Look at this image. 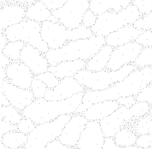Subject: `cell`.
Returning a JSON list of instances; mask_svg holds the SVG:
<instances>
[{
    "mask_svg": "<svg viewBox=\"0 0 152 149\" xmlns=\"http://www.w3.org/2000/svg\"><path fill=\"white\" fill-rule=\"evenodd\" d=\"M152 67L146 66L135 69L124 78L103 90H85L82 103L74 114H82L93 103L103 100H116L121 97L135 96L141 89L151 84Z\"/></svg>",
    "mask_w": 152,
    "mask_h": 149,
    "instance_id": "1",
    "label": "cell"
},
{
    "mask_svg": "<svg viewBox=\"0 0 152 149\" xmlns=\"http://www.w3.org/2000/svg\"><path fill=\"white\" fill-rule=\"evenodd\" d=\"M83 95L84 92H81L62 100H48L45 98L34 99L21 113L36 124H42L54 120L61 115L74 114L82 103Z\"/></svg>",
    "mask_w": 152,
    "mask_h": 149,
    "instance_id": "2",
    "label": "cell"
},
{
    "mask_svg": "<svg viewBox=\"0 0 152 149\" xmlns=\"http://www.w3.org/2000/svg\"><path fill=\"white\" fill-rule=\"evenodd\" d=\"M106 44L105 37L93 34L87 39L69 41L57 49H49L45 56L50 66L66 61H87L98 53Z\"/></svg>",
    "mask_w": 152,
    "mask_h": 149,
    "instance_id": "3",
    "label": "cell"
},
{
    "mask_svg": "<svg viewBox=\"0 0 152 149\" xmlns=\"http://www.w3.org/2000/svg\"><path fill=\"white\" fill-rule=\"evenodd\" d=\"M137 69L132 64L124 65L116 71L103 70L92 71L83 69L74 76V79L83 86L85 90H103L118 82L123 80L132 71Z\"/></svg>",
    "mask_w": 152,
    "mask_h": 149,
    "instance_id": "4",
    "label": "cell"
},
{
    "mask_svg": "<svg viewBox=\"0 0 152 149\" xmlns=\"http://www.w3.org/2000/svg\"><path fill=\"white\" fill-rule=\"evenodd\" d=\"M41 37L49 49H57L69 41L87 39L93 35L91 29L81 25L78 28L69 29L61 23L45 21L41 23Z\"/></svg>",
    "mask_w": 152,
    "mask_h": 149,
    "instance_id": "5",
    "label": "cell"
},
{
    "mask_svg": "<svg viewBox=\"0 0 152 149\" xmlns=\"http://www.w3.org/2000/svg\"><path fill=\"white\" fill-rule=\"evenodd\" d=\"M151 113V105L145 102H136L130 108L119 106L111 114L99 121L105 137H114L116 132L132 119H139Z\"/></svg>",
    "mask_w": 152,
    "mask_h": 149,
    "instance_id": "6",
    "label": "cell"
},
{
    "mask_svg": "<svg viewBox=\"0 0 152 149\" xmlns=\"http://www.w3.org/2000/svg\"><path fill=\"white\" fill-rule=\"evenodd\" d=\"M140 16L138 8L131 4L119 12L108 11L98 15L96 22L90 29L93 34L106 37L121 27L132 25Z\"/></svg>",
    "mask_w": 152,
    "mask_h": 149,
    "instance_id": "7",
    "label": "cell"
},
{
    "mask_svg": "<svg viewBox=\"0 0 152 149\" xmlns=\"http://www.w3.org/2000/svg\"><path fill=\"white\" fill-rule=\"evenodd\" d=\"M41 23L25 18L22 21L4 30L8 42L22 41L31 45L45 54L49 50L48 45L41 37Z\"/></svg>",
    "mask_w": 152,
    "mask_h": 149,
    "instance_id": "8",
    "label": "cell"
},
{
    "mask_svg": "<svg viewBox=\"0 0 152 149\" xmlns=\"http://www.w3.org/2000/svg\"><path fill=\"white\" fill-rule=\"evenodd\" d=\"M72 115L63 114L54 120L37 124L33 131L28 135L27 142L23 148L26 149H45L52 140L58 138L63 128L71 119Z\"/></svg>",
    "mask_w": 152,
    "mask_h": 149,
    "instance_id": "9",
    "label": "cell"
},
{
    "mask_svg": "<svg viewBox=\"0 0 152 149\" xmlns=\"http://www.w3.org/2000/svg\"><path fill=\"white\" fill-rule=\"evenodd\" d=\"M89 7L90 0H67L62 7L52 10V15L67 28H76L82 25L83 15Z\"/></svg>",
    "mask_w": 152,
    "mask_h": 149,
    "instance_id": "10",
    "label": "cell"
},
{
    "mask_svg": "<svg viewBox=\"0 0 152 149\" xmlns=\"http://www.w3.org/2000/svg\"><path fill=\"white\" fill-rule=\"evenodd\" d=\"M142 48L143 47L135 41L114 47L111 52L106 69L116 71L124 65L132 64Z\"/></svg>",
    "mask_w": 152,
    "mask_h": 149,
    "instance_id": "11",
    "label": "cell"
},
{
    "mask_svg": "<svg viewBox=\"0 0 152 149\" xmlns=\"http://www.w3.org/2000/svg\"><path fill=\"white\" fill-rule=\"evenodd\" d=\"M87 121V119L82 114H72L71 119L63 128L58 140L69 148H76Z\"/></svg>",
    "mask_w": 152,
    "mask_h": 149,
    "instance_id": "12",
    "label": "cell"
},
{
    "mask_svg": "<svg viewBox=\"0 0 152 149\" xmlns=\"http://www.w3.org/2000/svg\"><path fill=\"white\" fill-rule=\"evenodd\" d=\"M0 86L10 105L14 106L18 111H22L34 100V97L30 89L17 87L11 84L7 79L0 82Z\"/></svg>",
    "mask_w": 152,
    "mask_h": 149,
    "instance_id": "13",
    "label": "cell"
},
{
    "mask_svg": "<svg viewBox=\"0 0 152 149\" xmlns=\"http://www.w3.org/2000/svg\"><path fill=\"white\" fill-rule=\"evenodd\" d=\"M105 136L98 121H88L81 134L76 148L81 149H101Z\"/></svg>",
    "mask_w": 152,
    "mask_h": 149,
    "instance_id": "14",
    "label": "cell"
},
{
    "mask_svg": "<svg viewBox=\"0 0 152 149\" xmlns=\"http://www.w3.org/2000/svg\"><path fill=\"white\" fill-rule=\"evenodd\" d=\"M19 61L26 65L34 76L47 71L50 66L45 54L28 44H25L20 52Z\"/></svg>",
    "mask_w": 152,
    "mask_h": 149,
    "instance_id": "15",
    "label": "cell"
},
{
    "mask_svg": "<svg viewBox=\"0 0 152 149\" xmlns=\"http://www.w3.org/2000/svg\"><path fill=\"white\" fill-rule=\"evenodd\" d=\"M85 88L74 77L60 79L58 85L53 89H48L45 98L48 100H62L71 98L75 94L85 92Z\"/></svg>",
    "mask_w": 152,
    "mask_h": 149,
    "instance_id": "16",
    "label": "cell"
},
{
    "mask_svg": "<svg viewBox=\"0 0 152 149\" xmlns=\"http://www.w3.org/2000/svg\"><path fill=\"white\" fill-rule=\"evenodd\" d=\"M6 79L12 85L23 89H30L34 74L20 61H12L5 68Z\"/></svg>",
    "mask_w": 152,
    "mask_h": 149,
    "instance_id": "17",
    "label": "cell"
},
{
    "mask_svg": "<svg viewBox=\"0 0 152 149\" xmlns=\"http://www.w3.org/2000/svg\"><path fill=\"white\" fill-rule=\"evenodd\" d=\"M26 7L18 3L4 4L0 8V31L22 21L25 18Z\"/></svg>",
    "mask_w": 152,
    "mask_h": 149,
    "instance_id": "18",
    "label": "cell"
},
{
    "mask_svg": "<svg viewBox=\"0 0 152 149\" xmlns=\"http://www.w3.org/2000/svg\"><path fill=\"white\" fill-rule=\"evenodd\" d=\"M142 31H143L135 28L132 25L124 26L106 36L105 37V42L106 45L114 48L135 41Z\"/></svg>",
    "mask_w": 152,
    "mask_h": 149,
    "instance_id": "19",
    "label": "cell"
},
{
    "mask_svg": "<svg viewBox=\"0 0 152 149\" xmlns=\"http://www.w3.org/2000/svg\"><path fill=\"white\" fill-rule=\"evenodd\" d=\"M119 107L116 100H103L91 105L82 115L87 121H98L106 117Z\"/></svg>",
    "mask_w": 152,
    "mask_h": 149,
    "instance_id": "20",
    "label": "cell"
},
{
    "mask_svg": "<svg viewBox=\"0 0 152 149\" xmlns=\"http://www.w3.org/2000/svg\"><path fill=\"white\" fill-rule=\"evenodd\" d=\"M86 61L74 60L58 63L55 66H49L48 70L59 79L66 77H73L79 71L85 69Z\"/></svg>",
    "mask_w": 152,
    "mask_h": 149,
    "instance_id": "21",
    "label": "cell"
},
{
    "mask_svg": "<svg viewBox=\"0 0 152 149\" xmlns=\"http://www.w3.org/2000/svg\"><path fill=\"white\" fill-rule=\"evenodd\" d=\"M25 18L40 23L45 21L59 22V20L52 15V11L47 7L41 0H38L34 4L26 7Z\"/></svg>",
    "mask_w": 152,
    "mask_h": 149,
    "instance_id": "22",
    "label": "cell"
},
{
    "mask_svg": "<svg viewBox=\"0 0 152 149\" xmlns=\"http://www.w3.org/2000/svg\"><path fill=\"white\" fill-rule=\"evenodd\" d=\"M132 3V0H90L89 9L96 15L108 11L119 12Z\"/></svg>",
    "mask_w": 152,
    "mask_h": 149,
    "instance_id": "23",
    "label": "cell"
},
{
    "mask_svg": "<svg viewBox=\"0 0 152 149\" xmlns=\"http://www.w3.org/2000/svg\"><path fill=\"white\" fill-rule=\"evenodd\" d=\"M113 49L112 47L105 44L98 53L86 61L85 69L92 71H98L106 69Z\"/></svg>",
    "mask_w": 152,
    "mask_h": 149,
    "instance_id": "24",
    "label": "cell"
},
{
    "mask_svg": "<svg viewBox=\"0 0 152 149\" xmlns=\"http://www.w3.org/2000/svg\"><path fill=\"white\" fill-rule=\"evenodd\" d=\"M28 136L18 130H12L2 135V142L7 148H23L27 142Z\"/></svg>",
    "mask_w": 152,
    "mask_h": 149,
    "instance_id": "25",
    "label": "cell"
},
{
    "mask_svg": "<svg viewBox=\"0 0 152 149\" xmlns=\"http://www.w3.org/2000/svg\"><path fill=\"white\" fill-rule=\"evenodd\" d=\"M136 138L137 135L135 132H132L127 128L123 127L119 129L114 135L115 143L121 148L130 145H134L136 141Z\"/></svg>",
    "mask_w": 152,
    "mask_h": 149,
    "instance_id": "26",
    "label": "cell"
},
{
    "mask_svg": "<svg viewBox=\"0 0 152 149\" xmlns=\"http://www.w3.org/2000/svg\"><path fill=\"white\" fill-rule=\"evenodd\" d=\"M24 45L25 43L22 41L7 42L2 49V52L11 61H18Z\"/></svg>",
    "mask_w": 152,
    "mask_h": 149,
    "instance_id": "27",
    "label": "cell"
},
{
    "mask_svg": "<svg viewBox=\"0 0 152 149\" xmlns=\"http://www.w3.org/2000/svg\"><path fill=\"white\" fill-rule=\"evenodd\" d=\"M0 114L2 115L4 120L16 125L23 118L21 111L11 105L0 106Z\"/></svg>",
    "mask_w": 152,
    "mask_h": 149,
    "instance_id": "28",
    "label": "cell"
},
{
    "mask_svg": "<svg viewBox=\"0 0 152 149\" xmlns=\"http://www.w3.org/2000/svg\"><path fill=\"white\" fill-rule=\"evenodd\" d=\"M151 53L152 47H143L140 50V53L135 61H133L132 64L138 69H142V68L146 67V66H152L151 60Z\"/></svg>",
    "mask_w": 152,
    "mask_h": 149,
    "instance_id": "29",
    "label": "cell"
},
{
    "mask_svg": "<svg viewBox=\"0 0 152 149\" xmlns=\"http://www.w3.org/2000/svg\"><path fill=\"white\" fill-rule=\"evenodd\" d=\"M139 119H140L137 123L135 129L137 135L151 133V116L150 113Z\"/></svg>",
    "mask_w": 152,
    "mask_h": 149,
    "instance_id": "30",
    "label": "cell"
},
{
    "mask_svg": "<svg viewBox=\"0 0 152 149\" xmlns=\"http://www.w3.org/2000/svg\"><path fill=\"white\" fill-rule=\"evenodd\" d=\"M48 89L47 86L41 80L37 79V77H34L30 87V90L33 93L34 99L45 98V93H46Z\"/></svg>",
    "mask_w": 152,
    "mask_h": 149,
    "instance_id": "31",
    "label": "cell"
},
{
    "mask_svg": "<svg viewBox=\"0 0 152 149\" xmlns=\"http://www.w3.org/2000/svg\"><path fill=\"white\" fill-rule=\"evenodd\" d=\"M34 77L41 80L43 83H45V85L47 86L48 89L54 88L58 85L60 82V79L49 71H45V72L34 76Z\"/></svg>",
    "mask_w": 152,
    "mask_h": 149,
    "instance_id": "32",
    "label": "cell"
},
{
    "mask_svg": "<svg viewBox=\"0 0 152 149\" xmlns=\"http://www.w3.org/2000/svg\"><path fill=\"white\" fill-rule=\"evenodd\" d=\"M152 12L140 16L138 19L132 23V26L135 28L140 29L141 31L151 30L152 29Z\"/></svg>",
    "mask_w": 152,
    "mask_h": 149,
    "instance_id": "33",
    "label": "cell"
},
{
    "mask_svg": "<svg viewBox=\"0 0 152 149\" xmlns=\"http://www.w3.org/2000/svg\"><path fill=\"white\" fill-rule=\"evenodd\" d=\"M152 86L151 84L147 85L140 90V92L135 96L136 102H145L149 105L152 104Z\"/></svg>",
    "mask_w": 152,
    "mask_h": 149,
    "instance_id": "34",
    "label": "cell"
},
{
    "mask_svg": "<svg viewBox=\"0 0 152 149\" xmlns=\"http://www.w3.org/2000/svg\"><path fill=\"white\" fill-rule=\"evenodd\" d=\"M131 4L138 8L140 15L152 12V0H132Z\"/></svg>",
    "mask_w": 152,
    "mask_h": 149,
    "instance_id": "35",
    "label": "cell"
},
{
    "mask_svg": "<svg viewBox=\"0 0 152 149\" xmlns=\"http://www.w3.org/2000/svg\"><path fill=\"white\" fill-rule=\"evenodd\" d=\"M36 126L37 124L31 119L23 116L21 120L18 123L17 130L28 135L31 131H33V129H34Z\"/></svg>",
    "mask_w": 152,
    "mask_h": 149,
    "instance_id": "36",
    "label": "cell"
},
{
    "mask_svg": "<svg viewBox=\"0 0 152 149\" xmlns=\"http://www.w3.org/2000/svg\"><path fill=\"white\" fill-rule=\"evenodd\" d=\"M151 30L143 31L140 35L135 39V41L139 45H141L143 47H152L151 42Z\"/></svg>",
    "mask_w": 152,
    "mask_h": 149,
    "instance_id": "37",
    "label": "cell"
},
{
    "mask_svg": "<svg viewBox=\"0 0 152 149\" xmlns=\"http://www.w3.org/2000/svg\"><path fill=\"white\" fill-rule=\"evenodd\" d=\"M152 135L151 133L144 134V135H139L137 136L135 145L139 148H151Z\"/></svg>",
    "mask_w": 152,
    "mask_h": 149,
    "instance_id": "38",
    "label": "cell"
},
{
    "mask_svg": "<svg viewBox=\"0 0 152 149\" xmlns=\"http://www.w3.org/2000/svg\"><path fill=\"white\" fill-rule=\"evenodd\" d=\"M97 16L98 15H96L94 12H92L90 9H87L82 17V25L90 28L96 22Z\"/></svg>",
    "mask_w": 152,
    "mask_h": 149,
    "instance_id": "39",
    "label": "cell"
},
{
    "mask_svg": "<svg viewBox=\"0 0 152 149\" xmlns=\"http://www.w3.org/2000/svg\"><path fill=\"white\" fill-rule=\"evenodd\" d=\"M17 125L12 124L8 121L4 120L2 115L0 114V135H4L10 131L16 130Z\"/></svg>",
    "mask_w": 152,
    "mask_h": 149,
    "instance_id": "40",
    "label": "cell"
},
{
    "mask_svg": "<svg viewBox=\"0 0 152 149\" xmlns=\"http://www.w3.org/2000/svg\"><path fill=\"white\" fill-rule=\"evenodd\" d=\"M50 10H55L61 7L67 0H41Z\"/></svg>",
    "mask_w": 152,
    "mask_h": 149,
    "instance_id": "41",
    "label": "cell"
},
{
    "mask_svg": "<svg viewBox=\"0 0 152 149\" xmlns=\"http://www.w3.org/2000/svg\"><path fill=\"white\" fill-rule=\"evenodd\" d=\"M116 100L119 103V106H123L127 107V108H130L131 106H133L136 103V100H135V96H133V95L121 97V98H117Z\"/></svg>",
    "mask_w": 152,
    "mask_h": 149,
    "instance_id": "42",
    "label": "cell"
},
{
    "mask_svg": "<svg viewBox=\"0 0 152 149\" xmlns=\"http://www.w3.org/2000/svg\"><path fill=\"white\" fill-rule=\"evenodd\" d=\"M103 149H119L120 147L118 146L115 143L114 140V137H105L104 141H103Z\"/></svg>",
    "mask_w": 152,
    "mask_h": 149,
    "instance_id": "43",
    "label": "cell"
},
{
    "mask_svg": "<svg viewBox=\"0 0 152 149\" xmlns=\"http://www.w3.org/2000/svg\"><path fill=\"white\" fill-rule=\"evenodd\" d=\"M47 149H68L69 148V147L66 146V145H64L59 140L58 138L55 139V140H52L46 145Z\"/></svg>",
    "mask_w": 152,
    "mask_h": 149,
    "instance_id": "44",
    "label": "cell"
},
{
    "mask_svg": "<svg viewBox=\"0 0 152 149\" xmlns=\"http://www.w3.org/2000/svg\"><path fill=\"white\" fill-rule=\"evenodd\" d=\"M12 61L3 53L2 49H0V68L5 69Z\"/></svg>",
    "mask_w": 152,
    "mask_h": 149,
    "instance_id": "45",
    "label": "cell"
},
{
    "mask_svg": "<svg viewBox=\"0 0 152 149\" xmlns=\"http://www.w3.org/2000/svg\"><path fill=\"white\" fill-rule=\"evenodd\" d=\"M7 105H10V103L8 102L7 98H6L4 92H3L2 89H1V86H0V106H7Z\"/></svg>",
    "mask_w": 152,
    "mask_h": 149,
    "instance_id": "46",
    "label": "cell"
},
{
    "mask_svg": "<svg viewBox=\"0 0 152 149\" xmlns=\"http://www.w3.org/2000/svg\"><path fill=\"white\" fill-rule=\"evenodd\" d=\"M8 40L3 31H0V49H3L7 43Z\"/></svg>",
    "mask_w": 152,
    "mask_h": 149,
    "instance_id": "47",
    "label": "cell"
},
{
    "mask_svg": "<svg viewBox=\"0 0 152 149\" xmlns=\"http://www.w3.org/2000/svg\"><path fill=\"white\" fill-rule=\"evenodd\" d=\"M12 1H14L15 3H18V4H22L25 7H27V6L34 4L38 0H12Z\"/></svg>",
    "mask_w": 152,
    "mask_h": 149,
    "instance_id": "48",
    "label": "cell"
},
{
    "mask_svg": "<svg viewBox=\"0 0 152 149\" xmlns=\"http://www.w3.org/2000/svg\"><path fill=\"white\" fill-rule=\"evenodd\" d=\"M4 79H6L5 69L0 68V82H1Z\"/></svg>",
    "mask_w": 152,
    "mask_h": 149,
    "instance_id": "49",
    "label": "cell"
},
{
    "mask_svg": "<svg viewBox=\"0 0 152 149\" xmlns=\"http://www.w3.org/2000/svg\"><path fill=\"white\" fill-rule=\"evenodd\" d=\"M7 148L2 142V135H0V149H6Z\"/></svg>",
    "mask_w": 152,
    "mask_h": 149,
    "instance_id": "50",
    "label": "cell"
},
{
    "mask_svg": "<svg viewBox=\"0 0 152 149\" xmlns=\"http://www.w3.org/2000/svg\"><path fill=\"white\" fill-rule=\"evenodd\" d=\"M9 0H0V4H4V3H7Z\"/></svg>",
    "mask_w": 152,
    "mask_h": 149,
    "instance_id": "51",
    "label": "cell"
}]
</instances>
